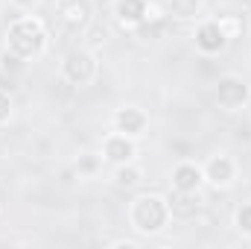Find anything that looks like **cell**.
<instances>
[{
    "instance_id": "7",
    "label": "cell",
    "mask_w": 251,
    "mask_h": 249,
    "mask_svg": "<svg viewBox=\"0 0 251 249\" xmlns=\"http://www.w3.org/2000/svg\"><path fill=\"white\" fill-rule=\"evenodd\" d=\"M134 158H137V144H134V138H128L123 132L105 135V141H102V161L120 167V164H128V161H134Z\"/></svg>"
},
{
    "instance_id": "12",
    "label": "cell",
    "mask_w": 251,
    "mask_h": 249,
    "mask_svg": "<svg viewBox=\"0 0 251 249\" xmlns=\"http://www.w3.org/2000/svg\"><path fill=\"white\" fill-rule=\"evenodd\" d=\"M201 12V0H167V15L173 18H196Z\"/></svg>"
},
{
    "instance_id": "6",
    "label": "cell",
    "mask_w": 251,
    "mask_h": 249,
    "mask_svg": "<svg viewBox=\"0 0 251 249\" xmlns=\"http://www.w3.org/2000/svg\"><path fill=\"white\" fill-rule=\"evenodd\" d=\"M193 41H196V50H199L201 56H216V53H222V50L228 47L231 38L225 35V30L219 27V21L210 18V21H201V24L196 27Z\"/></svg>"
},
{
    "instance_id": "4",
    "label": "cell",
    "mask_w": 251,
    "mask_h": 249,
    "mask_svg": "<svg viewBox=\"0 0 251 249\" xmlns=\"http://www.w3.org/2000/svg\"><path fill=\"white\" fill-rule=\"evenodd\" d=\"M249 100H251V88L243 76H234V73L219 76V82H216V103H219V109L240 112V109L249 106Z\"/></svg>"
},
{
    "instance_id": "15",
    "label": "cell",
    "mask_w": 251,
    "mask_h": 249,
    "mask_svg": "<svg viewBox=\"0 0 251 249\" xmlns=\"http://www.w3.org/2000/svg\"><path fill=\"white\" fill-rule=\"evenodd\" d=\"M234 226H237L243 235H249L251 238V202H246V205L237 208V214H234Z\"/></svg>"
},
{
    "instance_id": "17",
    "label": "cell",
    "mask_w": 251,
    "mask_h": 249,
    "mask_svg": "<svg viewBox=\"0 0 251 249\" xmlns=\"http://www.w3.org/2000/svg\"><path fill=\"white\" fill-rule=\"evenodd\" d=\"M12 6H18L21 12H32L38 6V0H12Z\"/></svg>"
},
{
    "instance_id": "3",
    "label": "cell",
    "mask_w": 251,
    "mask_h": 249,
    "mask_svg": "<svg viewBox=\"0 0 251 249\" xmlns=\"http://www.w3.org/2000/svg\"><path fill=\"white\" fill-rule=\"evenodd\" d=\"M59 70H62L64 82L82 88V85H91V82L97 79L100 62H97V56H94L88 47H73V50H67L62 56V67H59Z\"/></svg>"
},
{
    "instance_id": "8",
    "label": "cell",
    "mask_w": 251,
    "mask_h": 249,
    "mask_svg": "<svg viewBox=\"0 0 251 249\" xmlns=\"http://www.w3.org/2000/svg\"><path fill=\"white\" fill-rule=\"evenodd\" d=\"M111 126H114V132H123V135H128V138H134V141H137V138L146 132L149 118H146V112H143V109H137V106H123V109H117V112H114Z\"/></svg>"
},
{
    "instance_id": "14",
    "label": "cell",
    "mask_w": 251,
    "mask_h": 249,
    "mask_svg": "<svg viewBox=\"0 0 251 249\" xmlns=\"http://www.w3.org/2000/svg\"><path fill=\"white\" fill-rule=\"evenodd\" d=\"M216 21H219V27L225 30V35H228L231 41H234V38H240V35H243V30H246L240 15H219Z\"/></svg>"
},
{
    "instance_id": "13",
    "label": "cell",
    "mask_w": 251,
    "mask_h": 249,
    "mask_svg": "<svg viewBox=\"0 0 251 249\" xmlns=\"http://www.w3.org/2000/svg\"><path fill=\"white\" fill-rule=\"evenodd\" d=\"M114 179H117V185L120 187H134V185H140L143 173H140V167H137L134 161H128V164H120V167H117Z\"/></svg>"
},
{
    "instance_id": "1",
    "label": "cell",
    "mask_w": 251,
    "mask_h": 249,
    "mask_svg": "<svg viewBox=\"0 0 251 249\" xmlns=\"http://www.w3.org/2000/svg\"><path fill=\"white\" fill-rule=\"evenodd\" d=\"M3 50L12 53L15 59H21L24 64L41 59L44 50H47V27H44V21L29 15V12L15 18L9 24V30H6V47Z\"/></svg>"
},
{
    "instance_id": "10",
    "label": "cell",
    "mask_w": 251,
    "mask_h": 249,
    "mask_svg": "<svg viewBox=\"0 0 251 249\" xmlns=\"http://www.w3.org/2000/svg\"><path fill=\"white\" fill-rule=\"evenodd\" d=\"M114 18L120 27H140L149 21V0H117Z\"/></svg>"
},
{
    "instance_id": "16",
    "label": "cell",
    "mask_w": 251,
    "mask_h": 249,
    "mask_svg": "<svg viewBox=\"0 0 251 249\" xmlns=\"http://www.w3.org/2000/svg\"><path fill=\"white\" fill-rule=\"evenodd\" d=\"M12 121V97L6 91H0V126Z\"/></svg>"
},
{
    "instance_id": "11",
    "label": "cell",
    "mask_w": 251,
    "mask_h": 249,
    "mask_svg": "<svg viewBox=\"0 0 251 249\" xmlns=\"http://www.w3.org/2000/svg\"><path fill=\"white\" fill-rule=\"evenodd\" d=\"M59 18L67 30H82L91 21V0H59Z\"/></svg>"
},
{
    "instance_id": "2",
    "label": "cell",
    "mask_w": 251,
    "mask_h": 249,
    "mask_svg": "<svg viewBox=\"0 0 251 249\" xmlns=\"http://www.w3.org/2000/svg\"><path fill=\"white\" fill-rule=\"evenodd\" d=\"M170 217H173L170 199L161 196V193H137L128 202V223L140 235H158V232H164L170 226Z\"/></svg>"
},
{
    "instance_id": "9",
    "label": "cell",
    "mask_w": 251,
    "mask_h": 249,
    "mask_svg": "<svg viewBox=\"0 0 251 249\" xmlns=\"http://www.w3.org/2000/svg\"><path fill=\"white\" fill-rule=\"evenodd\" d=\"M201 185H204V173H201L199 164H193V161H178V164L173 167V190H176V193L193 196V193L201 190Z\"/></svg>"
},
{
    "instance_id": "5",
    "label": "cell",
    "mask_w": 251,
    "mask_h": 249,
    "mask_svg": "<svg viewBox=\"0 0 251 249\" xmlns=\"http://www.w3.org/2000/svg\"><path fill=\"white\" fill-rule=\"evenodd\" d=\"M237 161L228 156V153H216L210 156L204 164H201V173H204V182L210 187H231L237 182Z\"/></svg>"
}]
</instances>
